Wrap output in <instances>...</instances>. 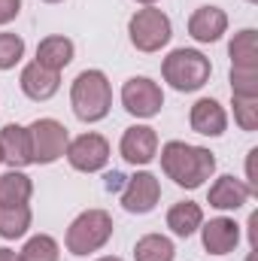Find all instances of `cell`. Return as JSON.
Returning <instances> with one entry per match:
<instances>
[{
  "instance_id": "1",
  "label": "cell",
  "mask_w": 258,
  "mask_h": 261,
  "mask_svg": "<svg viewBox=\"0 0 258 261\" xmlns=\"http://www.w3.org/2000/svg\"><path fill=\"white\" fill-rule=\"evenodd\" d=\"M161 170L179 189H200L216 173V155L210 149H203V146L170 140L161 149Z\"/></svg>"
},
{
  "instance_id": "2",
  "label": "cell",
  "mask_w": 258,
  "mask_h": 261,
  "mask_svg": "<svg viewBox=\"0 0 258 261\" xmlns=\"http://www.w3.org/2000/svg\"><path fill=\"white\" fill-rule=\"evenodd\" d=\"M70 103H73V113H76L79 122H100V119H107V113L113 107V88H110L107 73L82 70L73 79Z\"/></svg>"
},
{
  "instance_id": "3",
  "label": "cell",
  "mask_w": 258,
  "mask_h": 261,
  "mask_svg": "<svg viewBox=\"0 0 258 261\" xmlns=\"http://www.w3.org/2000/svg\"><path fill=\"white\" fill-rule=\"evenodd\" d=\"M210 58L197 49H173L164 64H161V76L164 82H170V88L176 91H197L210 82Z\"/></svg>"
},
{
  "instance_id": "4",
  "label": "cell",
  "mask_w": 258,
  "mask_h": 261,
  "mask_svg": "<svg viewBox=\"0 0 258 261\" xmlns=\"http://www.w3.org/2000/svg\"><path fill=\"white\" fill-rule=\"evenodd\" d=\"M110 237H113V216L107 210H85L67 228V249L73 255H88L104 249Z\"/></svg>"
},
{
  "instance_id": "5",
  "label": "cell",
  "mask_w": 258,
  "mask_h": 261,
  "mask_svg": "<svg viewBox=\"0 0 258 261\" xmlns=\"http://www.w3.org/2000/svg\"><path fill=\"white\" fill-rule=\"evenodd\" d=\"M128 37L134 43V49L140 52H158L170 43L173 37V28H170V18L155 9V6H146V9H137L128 21Z\"/></svg>"
},
{
  "instance_id": "6",
  "label": "cell",
  "mask_w": 258,
  "mask_h": 261,
  "mask_svg": "<svg viewBox=\"0 0 258 261\" xmlns=\"http://www.w3.org/2000/svg\"><path fill=\"white\" fill-rule=\"evenodd\" d=\"M28 137H31V161L34 164H52L58 161L67 152V128L58 122V119H37L31 128H28Z\"/></svg>"
},
{
  "instance_id": "7",
  "label": "cell",
  "mask_w": 258,
  "mask_h": 261,
  "mask_svg": "<svg viewBox=\"0 0 258 261\" xmlns=\"http://www.w3.org/2000/svg\"><path fill=\"white\" fill-rule=\"evenodd\" d=\"M122 107L137 119H152L164 107V91L149 76H131L122 85Z\"/></svg>"
},
{
  "instance_id": "8",
  "label": "cell",
  "mask_w": 258,
  "mask_h": 261,
  "mask_svg": "<svg viewBox=\"0 0 258 261\" xmlns=\"http://www.w3.org/2000/svg\"><path fill=\"white\" fill-rule=\"evenodd\" d=\"M64 155H67V161H70L73 170L97 173V170H104L107 161H110V143H107V137L88 130V134H79L76 140L67 143Z\"/></svg>"
},
{
  "instance_id": "9",
  "label": "cell",
  "mask_w": 258,
  "mask_h": 261,
  "mask_svg": "<svg viewBox=\"0 0 258 261\" xmlns=\"http://www.w3.org/2000/svg\"><path fill=\"white\" fill-rule=\"evenodd\" d=\"M161 200V182L155 173L149 170H140L125 179V189H122V206L128 213H137V216H146L155 210V203Z\"/></svg>"
},
{
  "instance_id": "10",
  "label": "cell",
  "mask_w": 258,
  "mask_h": 261,
  "mask_svg": "<svg viewBox=\"0 0 258 261\" xmlns=\"http://www.w3.org/2000/svg\"><path fill=\"white\" fill-rule=\"evenodd\" d=\"M119 152L134 167H143V164L155 161V155H158V134H155V128H149V125H131L122 134Z\"/></svg>"
},
{
  "instance_id": "11",
  "label": "cell",
  "mask_w": 258,
  "mask_h": 261,
  "mask_svg": "<svg viewBox=\"0 0 258 261\" xmlns=\"http://www.w3.org/2000/svg\"><path fill=\"white\" fill-rule=\"evenodd\" d=\"M200 240H203V249L210 255H228L240 243V225L228 216L210 219L207 225H200Z\"/></svg>"
},
{
  "instance_id": "12",
  "label": "cell",
  "mask_w": 258,
  "mask_h": 261,
  "mask_svg": "<svg viewBox=\"0 0 258 261\" xmlns=\"http://www.w3.org/2000/svg\"><path fill=\"white\" fill-rule=\"evenodd\" d=\"M189 122H192L194 134H203V137H222L228 128V113L219 100L213 97H200L189 113Z\"/></svg>"
},
{
  "instance_id": "13",
  "label": "cell",
  "mask_w": 258,
  "mask_h": 261,
  "mask_svg": "<svg viewBox=\"0 0 258 261\" xmlns=\"http://www.w3.org/2000/svg\"><path fill=\"white\" fill-rule=\"evenodd\" d=\"M21 91L31 97V100H49V97H55L58 94V88H61V73H55V70H46V67H40L37 61H31V64L21 70Z\"/></svg>"
},
{
  "instance_id": "14",
  "label": "cell",
  "mask_w": 258,
  "mask_h": 261,
  "mask_svg": "<svg viewBox=\"0 0 258 261\" xmlns=\"http://www.w3.org/2000/svg\"><path fill=\"white\" fill-rule=\"evenodd\" d=\"M225 31H228V15L219 6H200L189 18V34L197 43H219Z\"/></svg>"
},
{
  "instance_id": "15",
  "label": "cell",
  "mask_w": 258,
  "mask_h": 261,
  "mask_svg": "<svg viewBox=\"0 0 258 261\" xmlns=\"http://www.w3.org/2000/svg\"><path fill=\"white\" fill-rule=\"evenodd\" d=\"M0 158L12 167V170H21L31 161V137H28V128L21 125H6L0 130Z\"/></svg>"
},
{
  "instance_id": "16",
  "label": "cell",
  "mask_w": 258,
  "mask_h": 261,
  "mask_svg": "<svg viewBox=\"0 0 258 261\" xmlns=\"http://www.w3.org/2000/svg\"><path fill=\"white\" fill-rule=\"evenodd\" d=\"M249 197H252V192H249V186H246L243 179L225 173V176H219V179L210 186V197H207V203L216 206V210H240Z\"/></svg>"
},
{
  "instance_id": "17",
  "label": "cell",
  "mask_w": 258,
  "mask_h": 261,
  "mask_svg": "<svg viewBox=\"0 0 258 261\" xmlns=\"http://www.w3.org/2000/svg\"><path fill=\"white\" fill-rule=\"evenodd\" d=\"M73 40H67L61 34H52V37H46V40H40V46H37V64L46 67V70H55V73H61L70 61H73Z\"/></svg>"
},
{
  "instance_id": "18",
  "label": "cell",
  "mask_w": 258,
  "mask_h": 261,
  "mask_svg": "<svg viewBox=\"0 0 258 261\" xmlns=\"http://www.w3.org/2000/svg\"><path fill=\"white\" fill-rule=\"evenodd\" d=\"M200 225H203V210L194 200H179L167 210V228L176 237H192Z\"/></svg>"
},
{
  "instance_id": "19",
  "label": "cell",
  "mask_w": 258,
  "mask_h": 261,
  "mask_svg": "<svg viewBox=\"0 0 258 261\" xmlns=\"http://www.w3.org/2000/svg\"><path fill=\"white\" fill-rule=\"evenodd\" d=\"M34 195V182L31 176H24L21 170H6L0 176V206H12V203H28Z\"/></svg>"
},
{
  "instance_id": "20",
  "label": "cell",
  "mask_w": 258,
  "mask_h": 261,
  "mask_svg": "<svg viewBox=\"0 0 258 261\" xmlns=\"http://www.w3.org/2000/svg\"><path fill=\"white\" fill-rule=\"evenodd\" d=\"M228 55H231V67H237V70H258L255 31L246 28V31L234 34V40H231V46H228Z\"/></svg>"
},
{
  "instance_id": "21",
  "label": "cell",
  "mask_w": 258,
  "mask_h": 261,
  "mask_svg": "<svg viewBox=\"0 0 258 261\" xmlns=\"http://www.w3.org/2000/svg\"><path fill=\"white\" fill-rule=\"evenodd\" d=\"M28 228H31V206H28V203L0 206V237H3V240L24 237Z\"/></svg>"
},
{
  "instance_id": "22",
  "label": "cell",
  "mask_w": 258,
  "mask_h": 261,
  "mask_svg": "<svg viewBox=\"0 0 258 261\" xmlns=\"http://www.w3.org/2000/svg\"><path fill=\"white\" fill-rule=\"evenodd\" d=\"M134 258L137 261H173L176 258V249H173L170 237H164V234H146V237L137 240Z\"/></svg>"
},
{
  "instance_id": "23",
  "label": "cell",
  "mask_w": 258,
  "mask_h": 261,
  "mask_svg": "<svg viewBox=\"0 0 258 261\" xmlns=\"http://www.w3.org/2000/svg\"><path fill=\"white\" fill-rule=\"evenodd\" d=\"M61 249L49 234H37L24 243V249L18 252V261H58Z\"/></svg>"
},
{
  "instance_id": "24",
  "label": "cell",
  "mask_w": 258,
  "mask_h": 261,
  "mask_svg": "<svg viewBox=\"0 0 258 261\" xmlns=\"http://www.w3.org/2000/svg\"><path fill=\"white\" fill-rule=\"evenodd\" d=\"M24 58V40L18 34H0V70H12Z\"/></svg>"
},
{
  "instance_id": "25",
  "label": "cell",
  "mask_w": 258,
  "mask_h": 261,
  "mask_svg": "<svg viewBox=\"0 0 258 261\" xmlns=\"http://www.w3.org/2000/svg\"><path fill=\"white\" fill-rule=\"evenodd\" d=\"M231 94L234 97H258V70L231 67Z\"/></svg>"
},
{
  "instance_id": "26",
  "label": "cell",
  "mask_w": 258,
  "mask_h": 261,
  "mask_svg": "<svg viewBox=\"0 0 258 261\" xmlns=\"http://www.w3.org/2000/svg\"><path fill=\"white\" fill-rule=\"evenodd\" d=\"M234 119L243 130L258 128V97H234Z\"/></svg>"
},
{
  "instance_id": "27",
  "label": "cell",
  "mask_w": 258,
  "mask_h": 261,
  "mask_svg": "<svg viewBox=\"0 0 258 261\" xmlns=\"http://www.w3.org/2000/svg\"><path fill=\"white\" fill-rule=\"evenodd\" d=\"M21 12V0H0V24H9Z\"/></svg>"
},
{
  "instance_id": "28",
  "label": "cell",
  "mask_w": 258,
  "mask_h": 261,
  "mask_svg": "<svg viewBox=\"0 0 258 261\" xmlns=\"http://www.w3.org/2000/svg\"><path fill=\"white\" fill-rule=\"evenodd\" d=\"M125 179H128L125 173L113 170V173H107V176H104V189H107L110 195H116V192H122V189H125Z\"/></svg>"
},
{
  "instance_id": "29",
  "label": "cell",
  "mask_w": 258,
  "mask_h": 261,
  "mask_svg": "<svg viewBox=\"0 0 258 261\" xmlns=\"http://www.w3.org/2000/svg\"><path fill=\"white\" fill-rule=\"evenodd\" d=\"M255 158H258V149H252V152H249V158H246V176H249V182H246V186H249V192H252V195H258V179H255Z\"/></svg>"
},
{
  "instance_id": "30",
  "label": "cell",
  "mask_w": 258,
  "mask_h": 261,
  "mask_svg": "<svg viewBox=\"0 0 258 261\" xmlns=\"http://www.w3.org/2000/svg\"><path fill=\"white\" fill-rule=\"evenodd\" d=\"M0 261H18V255H15L12 249H6V246H0Z\"/></svg>"
},
{
  "instance_id": "31",
  "label": "cell",
  "mask_w": 258,
  "mask_h": 261,
  "mask_svg": "<svg viewBox=\"0 0 258 261\" xmlns=\"http://www.w3.org/2000/svg\"><path fill=\"white\" fill-rule=\"evenodd\" d=\"M97 261H122V258H116V255H107V258H97Z\"/></svg>"
},
{
  "instance_id": "32",
  "label": "cell",
  "mask_w": 258,
  "mask_h": 261,
  "mask_svg": "<svg viewBox=\"0 0 258 261\" xmlns=\"http://www.w3.org/2000/svg\"><path fill=\"white\" fill-rule=\"evenodd\" d=\"M137 3H146V6H152V3H155V0H137Z\"/></svg>"
},
{
  "instance_id": "33",
  "label": "cell",
  "mask_w": 258,
  "mask_h": 261,
  "mask_svg": "<svg viewBox=\"0 0 258 261\" xmlns=\"http://www.w3.org/2000/svg\"><path fill=\"white\" fill-rule=\"evenodd\" d=\"M46 3H61V0H46Z\"/></svg>"
},
{
  "instance_id": "34",
  "label": "cell",
  "mask_w": 258,
  "mask_h": 261,
  "mask_svg": "<svg viewBox=\"0 0 258 261\" xmlns=\"http://www.w3.org/2000/svg\"><path fill=\"white\" fill-rule=\"evenodd\" d=\"M246 3H258V0H246Z\"/></svg>"
},
{
  "instance_id": "35",
  "label": "cell",
  "mask_w": 258,
  "mask_h": 261,
  "mask_svg": "<svg viewBox=\"0 0 258 261\" xmlns=\"http://www.w3.org/2000/svg\"><path fill=\"white\" fill-rule=\"evenodd\" d=\"M0 161H3V158H0Z\"/></svg>"
}]
</instances>
